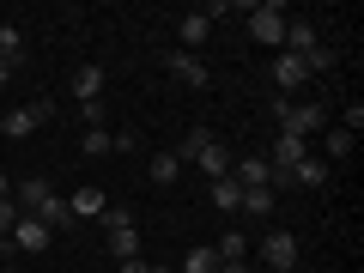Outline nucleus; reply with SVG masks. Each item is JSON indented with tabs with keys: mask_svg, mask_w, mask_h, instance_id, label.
<instances>
[{
	"mask_svg": "<svg viewBox=\"0 0 364 273\" xmlns=\"http://www.w3.org/2000/svg\"><path fill=\"white\" fill-rule=\"evenodd\" d=\"M273 116H279V134H291V140H310V134H322L328 109L310 104V97H273Z\"/></svg>",
	"mask_w": 364,
	"mask_h": 273,
	"instance_id": "1",
	"label": "nucleus"
},
{
	"mask_svg": "<svg viewBox=\"0 0 364 273\" xmlns=\"http://www.w3.org/2000/svg\"><path fill=\"white\" fill-rule=\"evenodd\" d=\"M286 6H279V0H249L243 6V25H249V37L255 43H267V49H279V43H286Z\"/></svg>",
	"mask_w": 364,
	"mask_h": 273,
	"instance_id": "2",
	"label": "nucleus"
},
{
	"mask_svg": "<svg viewBox=\"0 0 364 273\" xmlns=\"http://www.w3.org/2000/svg\"><path fill=\"white\" fill-rule=\"evenodd\" d=\"M298 255H304V249H298V237H291V231H267V237H261V249H255V261L267 273H298Z\"/></svg>",
	"mask_w": 364,
	"mask_h": 273,
	"instance_id": "3",
	"label": "nucleus"
},
{
	"mask_svg": "<svg viewBox=\"0 0 364 273\" xmlns=\"http://www.w3.org/2000/svg\"><path fill=\"white\" fill-rule=\"evenodd\" d=\"M158 67H164L176 85H188V91H207V85H213L207 61H200V55H188V49H164V55H158Z\"/></svg>",
	"mask_w": 364,
	"mask_h": 273,
	"instance_id": "4",
	"label": "nucleus"
},
{
	"mask_svg": "<svg viewBox=\"0 0 364 273\" xmlns=\"http://www.w3.org/2000/svg\"><path fill=\"white\" fill-rule=\"evenodd\" d=\"M310 79H316V73H310L304 55H279V61H273V97H298Z\"/></svg>",
	"mask_w": 364,
	"mask_h": 273,
	"instance_id": "5",
	"label": "nucleus"
},
{
	"mask_svg": "<svg viewBox=\"0 0 364 273\" xmlns=\"http://www.w3.org/2000/svg\"><path fill=\"white\" fill-rule=\"evenodd\" d=\"M49 116H55V104H49V97H37V104L13 109V116H0V134H6V140H25V134H37Z\"/></svg>",
	"mask_w": 364,
	"mask_h": 273,
	"instance_id": "6",
	"label": "nucleus"
},
{
	"mask_svg": "<svg viewBox=\"0 0 364 273\" xmlns=\"http://www.w3.org/2000/svg\"><path fill=\"white\" fill-rule=\"evenodd\" d=\"M6 243H13V255H43V249L55 243V231H49L43 219H31V213H18V225H13Z\"/></svg>",
	"mask_w": 364,
	"mask_h": 273,
	"instance_id": "7",
	"label": "nucleus"
},
{
	"mask_svg": "<svg viewBox=\"0 0 364 273\" xmlns=\"http://www.w3.org/2000/svg\"><path fill=\"white\" fill-rule=\"evenodd\" d=\"M231 182H237V188H273V164H267L261 152L231 158Z\"/></svg>",
	"mask_w": 364,
	"mask_h": 273,
	"instance_id": "8",
	"label": "nucleus"
},
{
	"mask_svg": "<svg viewBox=\"0 0 364 273\" xmlns=\"http://www.w3.org/2000/svg\"><path fill=\"white\" fill-rule=\"evenodd\" d=\"M213 37V18H207V6L200 13H182L176 18V49H188V55H200V43Z\"/></svg>",
	"mask_w": 364,
	"mask_h": 273,
	"instance_id": "9",
	"label": "nucleus"
},
{
	"mask_svg": "<svg viewBox=\"0 0 364 273\" xmlns=\"http://www.w3.org/2000/svg\"><path fill=\"white\" fill-rule=\"evenodd\" d=\"M104 207H109V195L104 188H73V200H67V213H73V219H104Z\"/></svg>",
	"mask_w": 364,
	"mask_h": 273,
	"instance_id": "10",
	"label": "nucleus"
},
{
	"mask_svg": "<svg viewBox=\"0 0 364 273\" xmlns=\"http://www.w3.org/2000/svg\"><path fill=\"white\" fill-rule=\"evenodd\" d=\"M328 176H334V164H328V158H316V152H310V158H304V164L291 170L286 182H298V188H328Z\"/></svg>",
	"mask_w": 364,
	"mask_h": 273,
	"instance_id": "11",
	"label": "nucleus"
},
{
	"mask_svg": "<svg viewBox=\"0 0 364 273\" xmlns=\"http://www.w3.org/2000/svg\"><path fill=\"white\" fill-rule=\"evenodd\" d=\"M31 219H43L49 231H67V225H73V213H67V200H61V195H43L37 207H31Z\"/></svg>",
	"mask_w": 364,
	"mask_h": 273,
	"instance_id": "12",
	"label": "nucleus"
},
{
	"mask_svg": "<svg viewBox=\"0 0 364 273\" xmlns=\"http://www.w3.org/2000/svg\"><path fill=\"white\" fill-rule=\"evenodd\" d=\"M195 164L207 170V182H225V176H231V152H225V140H207V152H200Z\"/></svg>",
	"mask_w": 364,
	"mask_h": 273,
	"instance_id": "13",
	"label": "nucleus"
},
{
	"mask_svg": "<svg viewBox=\"0 0 364 273\" xmlns=\"http://www.w3.org/2000/svg\"><path fill=\"white\" fill-rule=\"evenodd\" d=\"M146 176H152L158 188H170V182L182 176V158H176V152H152V164H146Z\"/></svg>",
	"mask_w": 364,
	"mask_h": 273,
	"instance_id": "14",
	"label": "nucleus"
},
{
	"mask_svg": "<svg viewBox=\"0 0 364 273\" xmlns=\"http://www.w3.org/2000/svg\"><path fill=\"white\" fill-rule=\"evenodd\" d=\"M73 97H79V104L104 97V67H79V73H73Z\"/></svg>",
	"mask_w": 364,
	"mask_h": 273,
	"instance_id": "15",
	"label": "nucleus"
},
{
	"mask_svg": "<svg viewBox=\"0 0 364 273\" xmlns=\"http://www.w3.org/2000/svg\"><path fill=\"white\" fill-rule=\"evenodd\" d=\"M43 195H55V188H49V176H25V182H18V195H13V207H18V213H31Z\"/></svg>",
	"mask_w": 364,
	"mask_h": 273,
	"instance_id": "16",
	"label": "nucleus"
},
{
	"mask_svg": "<svg viewBox=\"0 0 364 273\" xmlns=\"http://www.w3.org/2000/svg\"><path fill=\"white\" fill-rule=\"evenodd\" d=\"M273 207H279V195H273V188H243V200H237V213H255V219H267Z\"/></svg>",
	"mask_w": 364,
	"mask_h": 273,
	"instance_id": "17",
	"label": "nucleus"
},
{
	"mask_svg": "<svg viewBox=\"0 0 364 273\" xmlns=\"http://www.w3.org/2000/svg\"><path fill=\"white\" fill-rule=\"evenodd\" d=\"M207 200H213L219 213H237V200H243V188H237L231 176H225V182H207Z\"/></svg>",
	"mask_w": 364,
	"mask_h": 273,
	"instance_id": "18",
	"label": "nucleus"
},
{
	"mask_svg": "<svg viewBox=\"0 0 364 273\" xmlns=\"http://www.w3.org/2000/svg\"><path fill=\"white\" fill-rule=\"evenodd\" d=\"M176 273H219V255H213V243L188 249V255H182V267H176Z\"/></svg>",
	"mask_w": 364,
	"mask_h": 273,
	"instance_id": "19",
	"label": "nucleus"
},
{
	"mask_svg": "<svg viewBox=\"0 0 364 273\" xmlns=\"http://www.w3.org/2000/svg\"><path fill=\"white\" fill-rule=\"evenodd\" d=\"M213 255H219V261H249V237L243 231H225L219 243H213Z\"/></svg>",
	"mask_w": 364,
	"mask_h": 273,
	"instance_id": "20",
	"label": "nucleus"
},
{
	"mask_svg": "<svg viewBox=\"0 0 364 273\" xmlns=\"http://www.w3.org/2000/svg\"><path fill=\"white\" fill-rule=\"evenodd\" d=\"M18 55H25V31H18V25H6V18H0V61L13 67Z\"/></svg>",
	"mask_w": 364,
	"mask_h": 273,
	"instance_id": "21",
	"label": "nucleus"
},
{
	"mask_svg": "<svg viewBox=\"0 0 364 273\" xmlns=\"http://www.w3.org/2000/svg\"><path fill=\"white\" fill-rule=\"evenodd\" d=\"M79 146H85V158H104V152H116V134H109V128H85Z\"/></svg>",
	"mask_w": 364,
	"mask_h": 273,
	"instance_id": "22",
	"label": "nucleus"
},
{
	"mask_svg": "<svg viewBox=\"0 0 364 273\" xmlns=\"http://www.w3.org/2000/svg\"><path fill=\"white\" fill-rule=\"evenodd\" d=\"M322 146H328V164H340V158L352 152V134H346V128H328V140H322Z\"/></svg>",
	"mask_w": 364,
	"mask_h": 273,
	"instance_id": "23",
	"label": "nucleus"
},
{
	"mask_svg": "<svg viewBox=\"0 0 364 273\" xmlns=\"http://www.w3.org/2000/svg\"><path fill=\"white\" fill-rule=\"evenodd\" d=\"M79 122H85V128H104V122H109L104 97H91V104H79Z\"/></svg>",
	"mask_w": 364,
	"mask_h": 273,
	"instance_id": "24",
	"label": "nucleus"
},
{
	"mask_svg": "<svg viewBox=\"0 0 364 273\" xmlns=\"http://www.w3.org/2000/svg\"><path fill=\"white\" fill-rule=\"evenodd\" d=\"M13 225H18V207H13V200H0V243L13 237Z\"/></svg>",
	"mask_w": 364,
	"mask_h": 273,
	"instance_id": "25",
	"label": "nucleus"
},
{
	"mask_svg": "<svg viewBox=\"0 0 364 273\" xmlns=\"http://www.w3.org/2000/svg\"><path fill=\"white\" fill-rule=\"evenodd\" d=\"M116 267H122V273H146V261H116Z\"/></svg>",
	"mask_w": 364,
	"mask_h": 273,
	"instance_id": "26",
	"label": "nucleus"
},
{
	"mask_svg": "<svg viewBox=\"0 0 364 273\" xmlns=\"http://www.w3.org/2000/svg\"><path fill=\"white\" fill-rule=\"evenodd\" d=\"M6 73H13V67H6V61H0V85H6Z\"/></svg>",
	"mask_w": 364,
	"mask_h": 273,
	"instance_id": "27",
	"label": "nucleus"
},
{
	"mask_svg": "<svg viewBox=\"0 0 364 273\" xmlns=\"http://www.w3.org/2000/svg\"><path fill=\"white\" fill-rule=\"evenodd\" d=\"M0 273H18V267H13V261H0Z\"/></svg>",
	"mask_w": 364,
	"mask_h": 273,
	"instance_id": "28",
	"label": "nucleus"
},
{
	"mask_svg": "<svg viewBox=\"0 0 364 273\" xmlns=\"http://www.w3.org/2000/svg\"><path fill=\"white\" fill-rule=\"evenodd\" d=\"M146 273H176V267H146Z\"/></svg>",
	"mask_w": 364,
	"mask_h": 273,
	"instance_id": "29",
	"label": "nucleus"
},
{
	"mask_svg": "<svg viewBox=\"0 0 364 273\" xmlns=\"http://www.w3.org/2000/svg\"><path fill=\"white\" fill-rule=\"evenodd\" d=\"M0 200H6V176H0Z\"/></svg>",
	"mask_w": 364,
	"mask_h": 273,
	"instance_id": "30",
	"label": "nucleus"
},
{
	"mask_svg": "<svg viewBox=\"0 0 364 273\" xmlns=\"http://www.w3.org/2000/svg\"><path fill=\"white\" fill-rule=\"evenodd\" d=\"M249 273H267V267H249Z\"/></svg>",
	"mask_w": 364,
	"mask_h": 273,
	"instance_id": "31",
	"label": "nucleus"
}]
</instances>
